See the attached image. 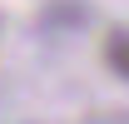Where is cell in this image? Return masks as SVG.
<instances>
[{"mask_svg":"<svg viewBox=\"0 0 129 124\" xmlns=\"http://www.w3.org/2000/svg\"><path fill=\"white\" fill-rule=\"evenodd\" d=\"M104 60H109V70L119 79H129V30L119 25V30H109V40H104Z\"/></svg>","mask_w":129,"mask_h":124,"instance_id":"6da1fadb","label":"cell"}]
</instances>
